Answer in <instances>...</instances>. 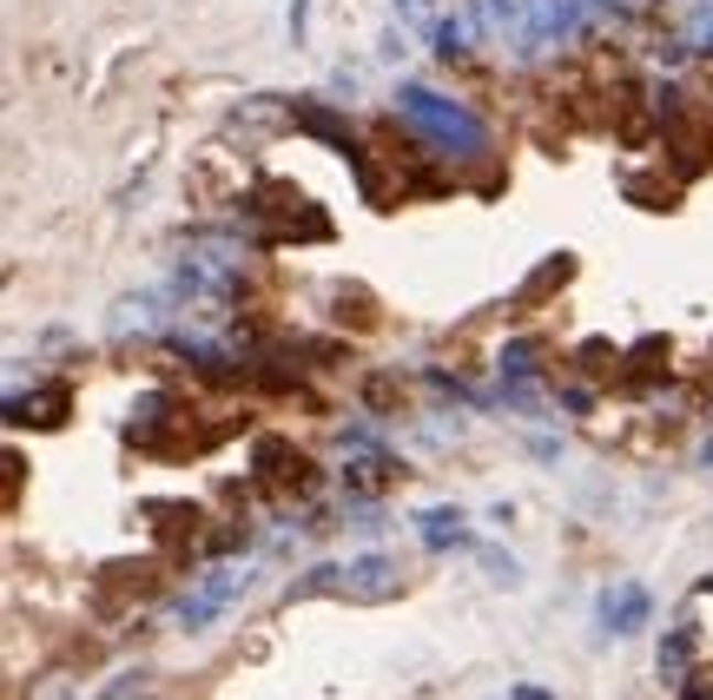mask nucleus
Returning a JSON list of instances; mask_svg holds the SVG:
<instances>
[{
  "mask_svg": "<svg viewBox=\"0 0 713 700\" xmlns=\"http://www.w3.org/2000/svg\"><path fill=\"white\" fill-rule=\"evenodd\" d=\"M661 139H668V152H674V165H681V172L713 165V112H707V106L668 99V126H661Z\"/></svg>",
  "mask_w": 713,
  "mask_h": 700,
  "instance_id": "f03ea898",
  "label": "nucleus"
},
{
  "mask_svg": "<svg viewBox=\"0 0 713 700\" xmlns=\"http://www.w3.org/2000/svg\"><path fill=\"white\" fill-rule=\"evenodd\" d=\"M0 496H7V509L20 503V456H13V450H7V489H0Z\"/></svg>",
  "mask_w": 713,
  "mask_h": 700,
  "instance_id": "9b49d317",
  "label": "nucleus"
},
{
  "mask_svg": "<svg viewBox=\"0 0 713 700\" xmlns=\"http://www.w3.org/2000/svg\"><path fill=\"white\" fill-rule=\"evenodd\" d=\"M26 700H73V675H66V668H53V675H40V681L26 688Z\"/></svg>",
  "mask_w": 713,
  "mask_h": 700,
  "instance_id": "6e6552de",
  "label": "nucleus"
},
{
  "mask_svg": "<svg viewBox=\"0 0 713 700\" xmlns=\"http://www.w3.org/2000/svg\"><path fill=\"white\" fill-rule=\"evenodd\" d=\"M641 622H648V589H635V582H628L622 595H608V602H602V628H615V635H635Z\"/></svg>",
  "mask_w": 713,
  "mask_h": 700,
  "instance_id": "39448f33",
  "label": "nucleus"
},
{
  "mask_svg": "<svg viewBox=\"0 0 713 700\" xmlns=\"http://www.w3.org/2000/svg\"><path fill=\"white\" fill-rule=\"evenodd\" d=\"M390 476H397V463H350V489H377Z\"/></svg>",
  "mask_w": 713,
  "mask_h": 700,
  "instance_id": "1a4fd4ad",
  "label": "nucleus"
},
{
  "mask_svg": "<svg viewBox=\"0 0 713 700\" xmlns=\"http://www.w3.org/2000/svg\"><path fill=\"white\" fill-rule=\"evenodd\" d=\"M344 595H350V602L403 595V562H390V556H357V562L344 569Z\"/></svg>",
  "mask_w": 713,
  "mask_h": 700,
  "instance_id": "7ed1b4c3",
  "label": "nucleus"
},
{
  "mask_svg": "<svg viewBox=\"0 0 713 700\" xmlns=\"http://www.w3.org/2000/svg\"><path fill=\"white\" fill-rule=\"evenodd\" d=\"M13 423H66V390H40V397H13V410H7Z\"/></svg>",
  "mask_w": 713,
  "mask_h": 700,
  "instance_id": "423d86ee",
  "label": "nucleus"
},
{
  "mask_svg": "<svg viewBox=\"0 0 713 700\" xmlns=\"http://www.w3.org/2000/svg\"><path fill=\"white\" fill-rule=\"evenodd\" d=\"M364 397H370V410H397V397H403V390H397V377H370V390H364Z\"/></svg>",
  "mask_w": 713,
  "mask_h": 700,
  "instance_id": "9d476101",
  "label": "nucleus"
},
{
  "mask_svg": "<svg viewBox=\"0 0 713 700\" xmlns=\"http://www.w3.org/2000/svg\"><path fill=\"white\" fill-rule=\"evenodd\" d=\"M516 700H555V694H542V688H516Z\"/></svg>",
  "mask_w": 713,
  "mask_h": 700,
  "instance_id": "f8f14e48",
  "label": "nucleus"
},
{
  "mask_svg": "<svg viewBox=\"0 0 713 700\" xmlns=\"http://www.w3.org/2000/svg\"><path fill=\"white\" fill-rule=\"evenodd\" d=\"M331 311H337V324H357V331L377 324V304H370L364 284H337V304H331Z\"/></svg>",
  "mask_w": 713,
  "mask_h": 700,
  "instance_id": "0eeeda50",
  "label": "nucleus"
},
{
  "mask_svg": "<svg viewBox=\"0 0 713 700\" xmlns=\"http://www.w3.org/2000/svg\"><path fill=\"white\" fill-rule=\"evenodd\" d=\"M231 595H238V569L205 575V582H198V595H185V602H179V628H185V635L212 628V622L225 615V602H231Z\"/></svg>",
  "mask_w": 713,
  "mask_h": 700,
  "instance_id": "20e7f679",
  "label": "nucleus"
},
{
  "mask_svg": "<svg viewBox=\"0 0 713 700\" xmlns=\"http://www.w3.org/2000/svg\"><path fill=\"white\" fill-rule=\"evenodd\" d=\"M397 7H403V13H423V7H430V0H397Z\"/></svg>",
  "mask_w": 713,
  "mask_h": 700,
  "instance_id": "ddd939ff",
  "label": "nucleus"
},
{
  "mask_svg": "<svg viewBox=\"0 0 713 700\" xmlns=\"http://www.w3.org/2000/svg\"><path fill=\"white\" fill-rule=\"evenodd\" d=\"M251 476H258V489L264 496H304L311 483H317V463L298 450V443H284V437H264L258 443V456H251Z\"/></svg>",
  "mask_w": 713,
  "mask_h": 700,
  "instance_id": "f257e3e1",
  "label": "nucleus"
}]
</instances>
